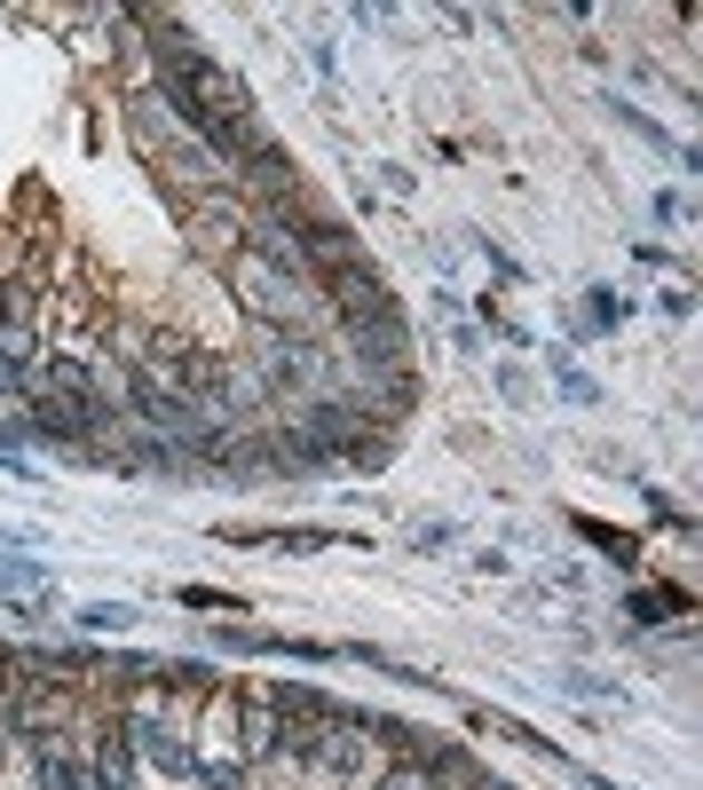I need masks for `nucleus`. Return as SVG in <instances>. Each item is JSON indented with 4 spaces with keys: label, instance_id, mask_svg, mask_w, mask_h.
Returning a JSON list of instances; mask_svg holds the SVG:
<instances>
[{
    "label": "nucleus",
    "instance_id": "f257e3e1",
    "mask_svg": "<svg viewBox=\"0 0 703 790\" xmlns=\"http://www.w3.org/2000/svg\"><path fill=\"white\" fill-rule=\"evenodd\" d=\"M111 396H56L32 380L25 411H17V435H32V443H64V451H87V443H104L111 435Z\"/></svg>",
    "mask_w": 703,
    "mask_h": 790
},
{
    "label": "nucleus",
    "instance_id": "f03ea898",
    "mask_svg": "<svg viewBox=\"0 0 703 790\" xmlns=\"http://www.w3.org/2000/svg\"><path fill=\"white\" fill-rule=\"evenodd\" d=\"M127 743H135V751L158 767V774H198V751H191L183 735H174L158 712H135V720H127Z\"/></svg>",
    "mask_w": 703,
    "mask_h": 790
},
{
    "label": "nucleus",
    "instance_id": "7ed1b4c3",
    "mask_svg": "<svg viewBox=\"0 0 703 790\" xmlns=\"http://www.w3.org/2000/svg\"><path fill=\"white\" fill-rule=\"evenodd\" d=\"M32 782H40V790H119L96 759H71L64 743H40V751H32Z\"/></svg>",
    "mask_w": 703,
    "mask_h": 790
},
{
    "label": "nucleus",
    "instance_id": "20e7f679",
    "mask_svg": "<svg viewBox=\"0 0 703 790\" xmlns=\"http://www.w3.org/2000/svg\"><path fill=\"white\" fill-rule=\"evenodd\" d=\"M79 625H87V633H127V625H135V608H127V601H96Z\"/></svg>",
    "mask_w": 703,
    "mask_h": 790
},
{
    "label": "nucleus",
    "instance_id": "39448f33",
    "mask_svg": "<svg viewBox=\"0 0 703 790\" xmlns=\"http://www.w3.org/2000/svg\"><path fill=\"white\" fill-rule=\"evenodd\" d=\"M680 608H687L680 593H633V617L641 625H664V617H680Z\"/></svg>",
    "mask_w": 703,
    "mask_h": 790
},
{
    "label": "nucleus",
    "instance_id": "423d86ee",
    "mask_svg": "<svg viewBox=\"0 0 703 790\" xmlns=\"http://www.w3.org/2000/svg\"><path fill=\"white\" fill-rule=\"evenodd\" d=\"M174 601H183L191 617H214V608H237V593H214V585H183Z\"/></svg>",
    "mask_w": 703,
    "mask_h": 790
},
{
    "label": "nucleus",
    "instance_id": "0eeeda50",
    "mask_svg": "<svg viewBox=\"0 0 703 790\" xmlns=\"http://www.w3.org/2000/svg\"><path fill=\"white\" fill-rule=\"evenodd\" d=\"M585 316H593V324H617V316H625V301H617V293H601V285H593V301H585Z\"/></svg>",
    "mask_w": 703,
    "mask_h": 790
},
{
    "label": "nucleus",
    "instance_id": "6e6552de",
    "mask_svg": "<svg viewBox=\"0 0 703 790\" xmlns=\"http://www.w3.org/2000/svg\"><path fill=\"white\" fill-rule=\"evenodd\" d=\"M277 546H293V554H316V546H332V530H277Z\"/></svg>",
    "mask_w": 703,
    "mask_h": 790
},
{
    "label": "nucleus",
    "instance_id": "1a4fd4ad",
    "mask_svg": "<svg viewBox=\"0 0 703 790\" xmlns=\"http://www.w3.org/2000/svg\"><path fill=\"white\" fill-rule=\"evenodd\" d=\"M593 546H601L608 562H633V538H625V530H593Z\"/></svg>",
    "mask_w": 703,
    "mask_h": 790
},
{
    "label": "nucleus",
    "instance_id": "9d476101",
    "mask_svg": "<svg viewBox=\"0 0 703 790\" xmlns=\"http://www.w3.org/2000/svg\"><path fill=\"white\" fill-rule=\"evenodd\" d=\"M0 443H9V419H0Z\"/></svg>",
    "mask_w": 703,
    "mask_h": 790
}]
</instances>
